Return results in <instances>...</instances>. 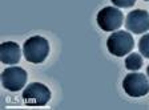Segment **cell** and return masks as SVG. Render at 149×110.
<instances>
[{"mask_svg": "<svg viewBox=\"0 0 149 110\" xmlns=\"http://www.w3.org/2000/svg\"><path fill=\"white\" fill-rule=\"evenodd\" d=\"M146 1H148V0H146Z\"/></svg>", "mask_w": 149, "mask_h": 110, "instance_id": "4fadbf2b", "label": "cell"}, {"mask_svg": "<svg viewBox=\"0 0 149 110\" xmlns=\"http://www.w3.org/2000/svg\"><path fill=\"white\" fill-rule=\"evenodd\" d=\"M27 82V72L23 68L11 66L1 73V84L9 92H19Z\"/></svg>", "mask_w": 149, "mask_h": 110, "instance_id": "8992f818", "label": "cell"}, {"mask_svg": "<svg viewBox=\"0 0 149 110\" xmlns=\"http://www.w3.org/2000/svg\"><path fill=\"white\" fill-rule=\"evenodd\" d=\"M146 73H148V77H149V66L146 68Z\"/></svg>", "mask_w": 149, "mask_h": 110, "instance_id": "7c38bea8", "label": "cell"}, {"mask_svg": "<svg viewBox=\"0 0 149 110\" xmlns=\"http://www.w3.org/2000/svg\"><path fill=\"white\" fill-rule=\"evenodd\" d=\"M139 49L140 53L143 56H145L146 58H149V33L144 35L139 41Z\"/></svg>", "mask_w": 149, "mask_h": 110, "instance_id": "30bf717a", "label": "cell"}, {"mask_svg": "<svg viewBox=\"0 0 149 110\" xmlns=\"http://www.w3.org/2000/svg\"><path fill=\"white\" fill-rule=\"evenodd\" d=\"M125 27L133 33H145L149 29V13L144 9H134L128 13Z\"/></svg>", "mask_w": 149, "mask_h": 110, "instance_id": "52a82bcc", "label": "cell"}, {"mask_svg": "<svg viewBox=\"0 0 149 110\" xmlns=\"http://www.w3.org/2000/svg\"><path fill=\"white\" fill-rule=\"evenodd\" d=\"M123 88L129 97H144L149 93V81L143 73H130L123 81Z\"/></svg>", "mask_w": 149, "mask_h": 110, "instance_id": "277c9868", "label": "cell"}, {"mask_svg": "<svg viewBox=\"0 0 149 110\" xmlns=\"http://www.w3.org/2000/svg\"><path fill=\"white\" fill-rule=\"evenodd\" d=\"M107 46L113 56L121 57V56L128 55L133 49L134 41L132 35L128 33L127 31H117L109 36Z\"/></svg>", "mask_w": 149, "mask_h": 110, "instance_id": "7a4b0ae2", "label": "cell"}, {"mask_svg": "<svg viewBox=\"0 0 149 110\" xmlns=\"http://www.w3.org/2000/svg\"><path fill=\"white\" fill-rule=\"evenodd\" d=\"M23 53L28 62L40 64L45 60L49 53V44L44 37L32 36L23 45Z\"/></svg>", "mask_w": 149, "mask_h": 110, "instance_id": "6da1fadb", "label": "cell"}, {"mask_svg": "<svg viewBox=\"0 0 149 110\" xmlns=\"http://www.w3.org/2000/svg\"><path fill=\"white\" fill-rule=\"evenodd\" d=\"M97 24L105 32H113L123 24V13L116 7H105L97 13Z\"/></svg>", "mask_w": 149, "mask_h": 110, "instance_id": "5b68a950", "label": "cell"}, {"mask_svg": "<svg viewBox=\"0 0 149 110\" xmlns=\"http://www.w3.org/2000/svg\"><path fill=\"white\" fill-rule=\"evenodd\" d=\"M143 66V58L139 53H132L125 60V68L129 71H139Z\"/></svg>", "mask_w": 149, "mask_h": 110, "instance_id": "9c48e42d", "label": "cell"}, {"mask_svg": "<svg viewBox=\"0 0 149 110\" xmlns=\"http://www.w3.org/2000/svg\"><path fill=\"white\" fill-rule=\"evenodd\" d=\"M51 98L49 89L40 82H32L24 89L23 100L29 106H44Z\"/></svg>", "mask_w": 149, "mask_h": 110, "instance_id": "3957f363", "label": "cell"}, {"mask_svg": "<svg viewBox=\"0 0 149 110\" xmlns=\"http://www.w3.org/2000/svg\"><path fill=\"white\" fill-rule=\"evenodd\" d=\"M20 46L13 41H7L0 45V61L7 65H15L20 61Z\"/></svg>", "mask_w": 149, "mask_h": 110, "instance_id": "ba28073f", "label": "cell"}, {"mask_svg": "<svg viewBox=\"0 0 149 110\" xmlns=\"http://www.w3.org/2000/svg\"><path fill=\"white\" fill-rule=\"evenodd\" d=\"M111 1L120 8H128V7H132L136 3V0H111Z\"/></svg>", "mask_w": 149, "mask_h": 110, "instance_id": "8fae6325", "label": "cell"}]
</instances>
